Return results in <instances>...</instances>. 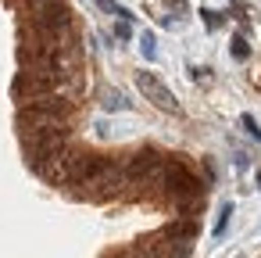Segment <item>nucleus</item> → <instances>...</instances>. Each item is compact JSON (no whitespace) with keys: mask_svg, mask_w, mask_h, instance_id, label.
<instances>
[{"mask_svg":"<svg viewBox=\"0 0 261 258\" xmlns=\"http://www.w3.org/2000/svg\"><path fill=\"white\" fill-rule=\"evenodd\" d=\"M240 122H243V129H247L254 140H261V126H257V119H254V115H243Z\"/></svg>","mask_w":261,"mask_h":258,"instance_id":"4468645a","label":"nucleus"},{"mask_svg":"<svg viewBox=\"0 0 261 258\" xmlns=\"http://www.w3.org/2000/svg\"><path fill=\"white\" fill-rule=\"evenodd\" d=\"M229 215H232V204H225V208H222V215H218V222H215V237H222V233H225Z\"/></svg>","mask_w":261,"mask_h":258,"instance_id":"ddd939ff","label":"nucleus"},{"mask_svg":"<svg viewBox=\"0 0 261 258\" xmlns=\"http://www.w3.org/2000/svg\"><path fill=\"white\" fill-rule=\"evenodd\" d=\"M100 258H136V254H133L129 247H115V251H104Z\"/></svg>","mask_w":261,"mask_h":258,"instance_id":"dca6fc26","label":"nucleus"},{"mask_svg":"<svg viewBox=\"0 0 261 258\" xmlns=\"http://www.w3.org/2000/svg\"><path fill=\"white\" fill-rule=\"evenodd\" d=\"M165 4H168L172 11H179V15H186V11H190V8H186V0H165Z\"/></svg>","mask_w":261,"mask_h":258,"instance_id":"a211bd4d","label":"nucleus"},{"mask_svg":"<svg viewBox=\"0 0 261 258\" xmlns=\"http://www.w3.org/2000/svg\"><path fill=\"white\" fill-rule=\"evenodd\" d=\"M200 15H204V22H207V26H211V29H218V26H222V18H218V15H215V11H200Z\"/></svg>","mask_w":261,"mask_h":258,"instance_id":"f3484780","label":"nucleus"},{"mask_svg":"<svg viewBox=\"0 0 261 258\" xmlns=\"http://www.w3.org/2000/svg\"><path fill=\"white\" fill-rule=\"evenodd\" d=\"M161 169H165V154L161 151H154V147L133 151L122 161V186H133V190L143 194L147 186L161 183Z\"/></svg>","mask_w":261,"mask_h":258,"instance_id":"20e7f679","label":"nucleus"},{"mask_svg":"<svg viewBox=\"0 0 261 258\" xmlns=\"http://www.w3.org/2000/svg\"><path fill=\"white\" fill-rule=\"evenodd\" d=\"M72 161H75V151H72V147H65L61 154H54L50 161H43V165H40L36 172H40V176H43L47 183H58V186H61V183H68Z\"/></svg>","mask_w":261,"mask_h":258,"instance_id":"1a4fd4ad","label":"nucleus"},{"mask_svg":"<svg viewBox=\"0 0 261 258\" xmlns=\"http://www.w3.org/2000/svg\"><path fill=\"white\" fill-rule=\"evenodd\" d=\"M22 33L33 36H50L58 43H65V36L72 33V11L65 0H47V4L29 8V22L22 26Z\"/></svg>","mask_w":261,"mask_h":258,"instance_id":"7ed1b4c3","label":"nucleus"},{"mask_svg":"<svg viewBox=\"0 0 261 258\" xmlns=\"http://www.w3.org/2000/svg\"><path fill=\"white\" fill-rule=\"evenodd\" d=\"M229 51H232V58H236V61H247V58H250V47H247V40H243V36H232V47H229Z\"/></svg>","mask_w":261,"mask_h":258,"instance_id":"9b49d317","label":"nucleus"},{"mask_svg":"<svg viewBox=\"0 0 261 258\" xmlns=\"http://www.w3.org/2000/svg\"><path fill=\"white\" fill-rule=\"evenodd\" d=\"M25 8H36V4H47V0H22Z\"/></svg>","mask_w":261,"mask_h":258,"instance_id":"6ab92c4d","label":"nucleus"},{"mask_svg":"<svg viewBox=\"0 0 261 258\" xmlns=\"http://www.w3.org/2000/svg\"><path fill=\"white\" fill-rule=\"evenodd\" d=\"M65 147H68V133L65 129H29V133H22V151H25V161L33 169H40L43 161H50Z\"/></svg>","mask_w":261,"mask_h":258,"instance_id":"0eeeda50","label":"nucleus"},{"mask_svg":"<svg viewBox=\"0 0 261 258\" xmlns=\"http://www.w3.org/2000/svg\"><path fill=\"white\" fill-rule=\"evenodd\" d=\"M140 43H143V58H154V54H158V51H154V36H150V33H143V40H140Z\"/></svg>","mask_w":261,"mask_h":258,"instance_id":"2eb2a0df","label":"nucleus"},{"mask_svg":"<svg viewBox=\"0 0 261 258\" xmlns=\"http://www.w3.org/2000/svg\"><path fill=\"white\" fill-rule=\"evenodd\" d=\"M161 186L168 194V201L175 204H190V201H200V179L197 172L182 161V158H165V169H161Z\"/></svg>","mask_w":261,"mask_h":258,"instance_id":"423d86ee","label":"nucleus"},{"mask_svg":"<svg viewBox=\"0 0 261 258\" xmlns=\"http://www.w3.org/2000/svg\"><path fill=\"white\" fill-rule=\"evenodd\" d=\"M72 115V104L58 93L50 97H33V101H22L18 108V129L29 133V129H65Z\"/></svg>","mask_w":261,"mask_h":258,"instance_id":"f03ea898","label":"nucleus"},{"mask_svg":"<svg viewBox=\"0 0 261 258\" xmlns=\"http://www.w3.org/2000/svg\"><path fill=\"white\" fill-rule=\"evenodd\" d=\"M104 108H115V111H122V108H129V101H125L118 90H111V93L104 97Z\"/></svg>","mask_w":261,"mask_h":258,"instance_id":"f8f14e48","label":"nucleus"},{"mask_svg":"<svg viewBox=\"0 0 261 258\" xmlns=\"http://www.w3.org/2000/svg\"><path fill=\"white\" fill-rule=\"evenodd\" d=\"M197 233H200V226H197L193 215H182V219H175V222H168L161 229V237L165 240H175V244H190V240H197Z\"/></svg>","mask_w":261,"mask_h":258,"instance_id":"9d476101","label":"nucleus"},{"mask_svg":"<svg viewBox=\"0 0 261 258\" xmlns=\"http://www.w3.org/2000/svg\"><path fill=\"white\" fill-rule=\"evenodd\" d=\"M257 183H261V172H257Z\"/></svg>","mask_w":261,"mask_h":258,"instance_id":"aec40b11","label":"nucleus"},{"mask_svg":"<svg viewBox=\"0 0 261 258\" xmlns=\"http://www.w3.org/2000/svg\"><path fill=\"white\" fill-rule=\"evenodd\" d=\"M65 83V68L61 65H50V68H22L11 83V93L15 101H33V97H50L58 93Z\"/></svg>","mask_w":261,"mask_h":258,"instance_id":"39448f33","label":"nucleus"},{"mask_svg":"<svg viewBox=\"0 0 261 258\" xmlns=\"http://www.w3.org/2000/svg\"><path fill=\"white\" fill-rule=\"evenodd\" d=\"M68 183L72 186H83L93 201H104V197H111V194L122 190V161L118 158H108V154L75 151Z\"/></svg>","mask_w":261,"mask_h":258,"instance_id":"f257e3e1","label":"nucleus"},{"mask_svg":"<svg viewBox=\"0 0 261 258\" xmlns=\"http://www.w3.org/2000/svg\"><path fill=\"white\" fill-rule=\"evenodd\" d=\"M136 86H140V93H143L154 108H161V111H168V115H182V104L175 101V93H172L154 72H136Z\"/></svg>","mask_w":261,"mask_h":258,"instance_id":"6e6552de","label":"nucleus"}]
</instances>
